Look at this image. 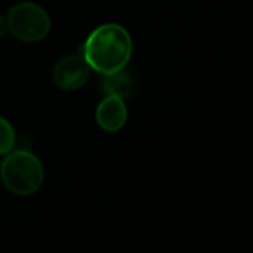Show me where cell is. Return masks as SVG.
I'll use <instances>...</instances> for the list:
<instances>
[{
  "label": "cell",
  "mask_w": 253,
  "mask_h": 253,
  "mask_svg": "<svg viewBox=\"0 0 253 253\" xmlns=\"http://www.w3.org/2000/svg\"><path fill=\"white\" fill-rule=\"evenodd\" d=\"M134 42L128 30L116 23H106L90 32L82 45V57L92 71L111 75L125 70L132 57Z\"/></svg>",
  "instance_id": "obj_1"
},
{
  "label": "cell",
  "mask_w": 253,
  "mask_h": 253,
  "mask_svg": "<svg viewBox=\"0 0 253 253\" xmlns=\"http://www.w3.org/2000/svg\"><path fill=\"white\" fill-rule=\"evenodd\" d=\"M45 179L43 165L28 149H12L0 163V180L18 196H32Z\"/></svg>",
  "instance_id": "obj_2"
},
{
  "label": "cell",
  "mask_w": 253,
  "mask_h": 253,
  "mask_svg": "<svg viewBox=\"0 0 253 253\" xmlns=\"http://www.w3.org/2000/svg\"><path fill=\"white\" fill-rule=\"evenodd\" d=\"M7 32L14 39L26 43L40 42L50 32L49 12L35 2H19L14 4L5 14Z\"/></svg>",
  "instance_id": "obj_3"
},
{
  "label": "cell",
  "mask_w": 253,
  "mask_h": 253,
  "mask_svg": "<svg viewBox=\"0 0 253 253\" xmlns=\"http://www.w3.org/2000/svg\"><path fill=\"white\" fill-rule=\"evenodd\" d=\"M90 68L84 61L82 56H64L56 63L52 70V78L57 88L66 92H73L82 88L88 80Z\"/></svg>",
  "instance_id": "obj_4"
},
{
  "label": "cell",
  "mask_w": 253,
  "mask_h": 253,
  "mask_svg": "<svg viewBox=\"0 0 253 253\" xmlns=\"http://www.w3.org/2000/svg\"><path fill=\"white\" fill-rule=\"evenodd\" d=\"M126 118H128L126 104L120 95L108 94L95 108V122L99 128L109 134L122 130L126 123Z\"/></svg>",
  "instance_id": "obj_5"
},
{
  "label": "cell",
  "mask_w": 253,
  "mask_h": 253,
  "mask_svg": "<svg viewBox=\"0 0 253 253\" xmlns=\"http://www.w3.org/2000/svg\"><path fill=\"white\" fill-rule=\"evenodd\" d=\"M101 87L106 95L115 94L120 95V97H125V95H128V92L132 88V78L125 70H120L111 75H102Z\"/></svg>",
  "instance_id": "obj_6"
},
{
  "label": "cell",
  "mask_w": 253,
  "mask_h": 253,
  "mask_svg": "<svg viewBox=\"0 0 253 253\" xmlns=\"http://www.w3.org/2000/svg\"><path fill=\"white\" fill-rule=\"evenodd\" d=\"M16 146V132L11 122L4 116H0V156L7 155Z\"/></svg>",
  "instance_id": "obj_7"
},
{
  "label": "cell",
  "mask_w": 253,
  "mask_h": 253,
  "mask_svg": "<svg viewBox=\"0 0 253 253\" xmlns=\"http://www.w3.org/2000/svg\"><path fill=\"white\" fill-rule=\"evenodd\" d=\"M7 33V23H5V16L0 14V39Z\"/></svg>",
  "instance_id": "obj_8"
}]
</instances>
